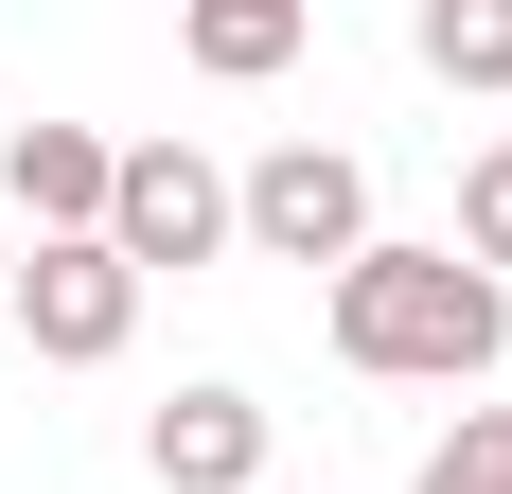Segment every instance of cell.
<instances>
[{
    "label": "cell",
    "mask_w": 512,
    "mask_h": 494,
    "mask_svg": "<svg viewBox=\"0 0 512 494\" xmlns=\"http://www.w3.org/2000/svg\"><path fill=\"white\" fill-rule=\"evenodd\" d=\"M318 36V0H177V53H195L212 89H283Z\"/></svg>",
    "instance_id": "7"
},
{
    "label": "cell",
    "mask_w": 512,
    "mask_h": 494,
    "mask_svg": "<svg viewBox=\"0 0 512 494\" xmlns=\"http://www.w3.org/2000/svg\"><path fill=\"white\" fill-rule=\"evenodd\" d=\"M407 494H512V406H460L442 442H424V477Z\"/></svg>",
    "instance_id": "9"
},
{
    "label": "cell",
    "mask_w": 512,
    "mask_h": 494,
    "mask_svg": "<svg viewBox=\"0 0 512 494\" xmlns=\"http://www.w3.org/2000/svg\"><path fill=\"white\" fill-rule=\"evenodd\" d=\"M230 247H265V265H354L371 247V159L354 142H265L248 177H230Z\"/></svg>",
    "instance_id": "2"
},
{
    "label": "cell",
    "mask_w": 512,
    "mask_h": 494,
    "mask_svg": "<svg viewBox=\"0 0 512 494\" xmlns=\"http://www.w3.org/2000/svg\"><path fill=\"white\" fill-rule=\"evenodd\" d=\"M0 300H18V230H0Z\"/></svg>",
    "instance_id": "11"
},
{
    "label": "cell",
    "mask_w": 512,
    "mask_h": 494,
    "mask_svg": "<svg viewBox=\"0 0 512 494\" xmlns=\"http://www.w3.org/2000/svg\"><path fill=\"white\" fill-rule=\"evenodd\" d=\"M18 336H36V371H106V353L142 336V265L106 230H36L18 247V300H0Z\"/></svg>",
    "instance_id": "3"
},
{
    "label": "cell",
    "mask_w": 512,
    "mask_h": 494,
    "mask_svg": "<svg viewBox=\"0 0 512 494\" xmlns=\"http://www.w3.org/2000/svg\"><path fill=\"white\" fill-rule=\"evenodd\" d=\"M265 494H283V477H265Z\"/></svg>",
    "instance_id": "12"
},
{
    "label": "cell",
    "mask_w": 512,
    "mask_h": 494,
    "mask_svg": "<svg viewBox=\"0 0 512 494\" xmlns=\"http://www.w3.org/2000/svg\"><path fill=\"white\" fill-rule=\"evenodd\" d=\"M106 177H124V142L106 124H0V230H106Z\"/></svg>",
    "instance_id": "5"
},
{
    "label": "cell",
    "mask_w": 512,
    "mask_h": 494,
    "mask_svg": "<svg viewBox=\"0 0 512 494\" xmlns=\"http://www.w3.org/2000/svg\"><path fill=\"white\" fill-rule=\"evenodd\" d=\"M106 247L124 265H212L230 247V159H195V142H124V177H106Z\"/></svg>",
    "instance_id": "4"
},
{
    "label": "cell",
    "mask_w": 512,
    "mask_h": 494,
    "mask_svg": "<svg viewBox=\"0 0 512 494\" xmlns=\"http://www.w3.org/2000/svg\"><path fill=\"white\" fill-rule=\"evenodd\" d=\"M407 53L442 89H512V0H407Z\"/></svg>",
    "instance_id": "8"
},
{
    "label": "cell",
    "mask_w": 512,
    "mask_h": 494,
    "mask_svg": "<svg viewBox=\"0 0 512 494\" xmlns=\"http://www.w3.org/2000/svg\"><path fill=\"white\" fill-rule=\"evenodd\" d=\"M318 336H336V371H371V389H477V371L512 353V283L460 265V247L371 230L354 265L318 283Z\"/></svg>",
    "instance_id": "1"
},
{
    "label": "cell",
    "mask_w": 512,
    "mask_h": 494,
    "mask_svg": "<svg viewBox=\"0 0 512 494\" xmlns=\"http://www.w3.org/2000/svg\"><path fill=\"white\" fill-rule=\"evenodd\" d=\"M442 247L512 283V142H477V159H460V230H442Z\"/></svg>",
    "instance_id": "10"
},
{
    "label": "cell",
    "mask_w": 512,
    "mask_h": 494,
    "mask_svg": "<svg viewBox=\"0 0 512 494\" xmlns=\"http://www.w3.org/2000/svg\"><path fill=\"white\" fill-rule=\"evenodd\" d=\"M142 477L159 494H265V406L230 389V371H195V389L142 424Z\"/></svg>",
    "instance_id": "6"
}]
</instances>
